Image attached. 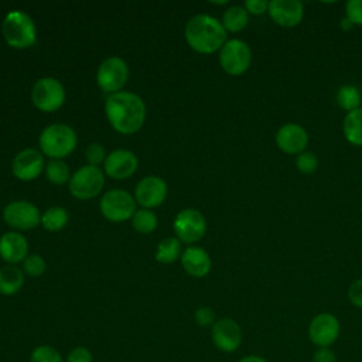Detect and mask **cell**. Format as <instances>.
Segmentation results:
<instances>
[{
  "instance_id": "1",
  "label": "cell",
  "mask_w": 362,
  "mask_h": 362,
  "mask_svg": "<svg viewBox=\"0 0 362 362\" xmlns=\"http://www.w3.org/2000/svg\"><path fill=\"white\" fill-rule=\"evenodd\" d=\"M105 113L110 126L120 134L137 133L146 120V105L143 99L133 93L120 90L107 96Z\"/></svg>"
},
{
  "instance_id": "2",
  "label": "cell",
  "mask_w": 362,
  "mask_h": 362,
  "mask_svg": "<svg viewBox=\"0 0 362 362\" xmlns=\"http://www.w3.org/2000/svg\"><path fill=\"white\" fill-rule=\"evenodd\" d=\"M188 45L199 54H214L228 41V33L222 23L209 14H197L185 25Z\"/></svg>"
},
{
  "instance_id": "3",
  "label": "cell",
  "mask_w": 362,
  "mask_h": 362,
  "mask_svg": "<svg viewBox=\"0 0 362 362\" xmlns=\"http://www.w3.org/2000/svg\"><path fill=\"white\" fill-rule=\"evenodd\" d=\"M1 33L6 42L17 49L30 48L37 41V27L33 18L21 10L7 13L1 24Z\"/></svg>"
},
{
  "instance_id": "4",
  "label": "cell",
  "mask_w": 362,
  "mask_h": 362,
  "mask_svg": "<svg viewBox=\"0 0 362 362\" xmlns=\"http://www.w3.org/2000/svg\"><path fill=\"white\" fill-rule=\"evenodd\" d=\"M38 143L42 154L48 156L51 160H61L75 150L78 137L68 124L54 123L41 132Z\"/></svg>"
},
{
  "instance_id": "5",
  "label": "cell",
  "mask_w": 362,
  "mask_h": 362,
  "mask_svg": "<svg viewBox=\"0 0 362 362\" xmlns=\"http://www.w3.org/2000/svg\"><path fill=\"white\" fill-rule=\"evenodd\" d=\"M252 64V49L240 38L228 40L219 49V65L230 76L243 75Z\"/></svg>"
},
{
  "instance_id": "6",
  "label": "cell",
  "mask_w": 362,
  "mask_h": 362,
  "mask_svg": "<svg viewBox=\"0 0 362 362\" xmlns=\"http://www.w3.org/2000/svg\"><path fill=\"white\" fill-rule=\"evenodd\" d=\"M102 215L110 222H124L136 212V199L126 189H110L103 194L99 202Z\"/></svg>"
},
{
  "instance_id": "7",
  "label": "cell",
  "mask_w": 362,
  "mask_h": 362,
  "mask_svg": "<svg viewBox=\"0 0 362 362\" xmlns=\"http://www.w3.org/2000/svg\"><path fill=\"white\" fill-rule=\"evenodd\" d=\"M105 185V173L93 165L78 168L69 180V191L78 199H92Z\"/></svg>"
},
{
  "instance_id": "8",
  "label": "cell",
  "mask_w": 362,
  "mask_h": 362,
  "mask_svg": "<svg viewBox=\"0 0 362 362\" xmlns=\"http://www.w3.org/2000/svg\"><path fill=\"white\" fill-rule=\"evenodd\" d=\"M31 100L41 112H55L65 102V89L62 83L52 78L44 76L38 79L31 90Z\"/></svg>"
},
{
  "instance_id": "9",
  "label": "cell",
  "mask_w": 362,
  "mask_h": 362,
  "mask_svg": "<svg viewBox=\"0 0 362 362\" xmlns=\"http://www.w3.org/2000/svg\"><path fill=\"white\" fill-rule=\"evenodd\" d=\"M129 78V66L120 57L106 58L98 68L96 83L106 93H116L126 85Z\"/></svg>"
},
{
  "instance_id": "10",
  "label": "cell",
  "mask_w": 362,
  "mask_h": 362,
  "mask_svg": "<svg viewBox=\"0 0 362 362\" xmlns=\"http://www.w3.org/2000/svg\"><path fill=\"white\" fill-rule=\"evenodd\" d=\"M339 320L331 313L314 315L308 324V338L317 348H329L339 337Z\"/></svg>"
},
{
  "instance_id": "11",
  "label": "cell",
  "mask_w": 362,
  "mask_h": 362,
  "mask_svg": "<svg viewBox=\"0 0 362 362\" xmlns=\"http://www.w3.org/2000/svg\"><path fill=\"white\" fill-rule=\"evenodd\" d=\"M174 230L178 240L195 243L206 233V219L198 209H182L174 219Z\"/></svg>"
},
{
  "instance_id": "12",
  "label": "cell",
  "mask_w": 362,
  "mask_h": 362,
  "mask_svg": "<svg viewBox=\"0 0 362 362\" xmlns=\"http://www.w3.org/2000/svg\"><path fill=\"white\" fill-rule=\"evenodd\" d=\"M4 222L17 230H30L40 225V209L28 201H13L3 209Z\"/></svg>"
},
{
  "instance_id": "13",
  "label": "cell",
  "mask_w": 362,
  "mask_h": 362,
  "mask_svg": "<svg viewBox=\"0 0 362 362\" xmlns=\"http://www.w3.org/2000/svg\"><path fill=\"white\" fill-rule=\"evenodd\" d=\"M211 339L216 349L232 354L239 349L243 339L240 325L233 318H219L211 327Z\"/></svg>"
},
{
  "instance_id": "14",
  "label": "cell",
  "mask_w": 362,
  "mask_h": 362,
  "mask_svg": "<svg viewBox=\"0 0 362 362\" xmlns=\"http://www.w3.org/2000/svg\"><path fill=\"white\" fill-rule=\"evenodd\" d=\"M276 146L280 151L288 156H298L305 151L310 143V136L305 127L298 123H284L279 127L274 136Z\"/></svg>"
},
{
  "instance_id": "15",
  "label": "cell",
  "mask_w": 362,
  "mask_h": 362,
  "mask_svg": "<svg viewBox=\"0 0 362 362\" xmlns=\"http://www.w3.org/2000/svg\"><path fill=\"white\" fill-rule=\"evenodd\" d=\"M269 17L283 28L297 27L304 18V4L300 0H272L269 1Z\"/></svg>"
},
{
  "instance_id": "16",
  "label": "cell",
  "mask_w": 362,
  "mask_h": 362,
  "mask_svg": "<svg viewBox=\"0 0 362 362\" xmlns=\"http://www.w3.org/2000/svg\"><path fill=\"white\" fill-rule=\"evenodd\" d=\"M167 197V184L157 175L144 177L137 182L134 188L136 204H140L146 209L160 206Z\"/></svg>"
},
{
  "instance_id": "17",
  "label": "cell",
  "mask_w": 362,
  "mask_h": 362,
  "mask_svg": "<svg viewBox=\"0 0 362 362\" xmlns=\"http://www.w3.org/2000/svg\"><path fill=\"white\" fill-rule=\"evenodd\" d=\"M139 160L130 150L119 148L106 156L103 163V173L113 180H126L136 173Z\"/></svg>"
},
{
  "instance_id": "18",
  "label": "cell",
  "mask_w": 362,
  "mask_h": 362,
  "mask_svg": "<svg viewBox=\"0 0 362 362\" xmlns=\"http://www.w3.org/2000/svg\"><path fill=\"white\" fill-rule=\"evenodd\" d=\"M44 170V157L40 150L24 148L16 154L11 163V171L20 181H33Z\"/></svg>"
},
{
  "instance_id": "19",
  "label": "cell",
  "mask_w": 362,
  "mask_h": 362,
  "mask_svg": "<svg viewBox=\"0 0 362 362\" xmlns=\"http://www.w3.org/2000/svg\"><path fill=\"white\" fill-rule=\"evenodd\" d=\"M28 256V242L18 232H6L0 238V257L10 263L16 264L24 262Z\"/></svg>"
},
{
  "instance_id": "20",
  "label": "cell",
  "mask_w": 362,
  "mask_h": 362,
  "mask_svg": "<svg viewBox=\"0 0 362 362\" xmlns=\"http://www.w3.org/2000/svg\"><path fill=\"white\" fill-rule=\"evenodd\" d=\"M182 269L192 277H205L212 267L209 253L198 246H189L181 253Z\"/></svg>"
},
{
  "instance_id": "21",
  "label": "cell",
  "mask_w": 362,
  "mask_h": 362,
  "mask_svg": "<svg viewBox=\"0 0 362 362\" xmlns=\"http://www.w3.org/2000/svg\"><path fill=\"white\" fill-rule=\"evenodd\" d=\"M342 133L349 144L362 147V107L345 115L342 120Z\"/></svg>"
},
{
  "instance_id": "22",
  "label": "cell",
  "mask_w": 362,
  "mask_h": 362,
  "mask_svg": "<svg viewBox=\"0 0 362 362\" xmlns=\"http://www.w3.org/2000/svg\"><path fill=\"white\" fill-rule=\"evenodd\" d=\"M24 284V273L17 266H4L0 269V294L14 296Z\"/></svg>"
},
{
  "instance_id": "23",
  "label": "cell",
  "mask_w": 362,
  "mask_h": 362,
  "mask_svg": "<svg viewBox=\"0 0 362 362\" xmlns=\"http://www.w3.org/2000/svg\"><path fill=\"white\" fill-rule=\"evenodd\" d=\"M221 23L226 33H239L249 24V13L243 6H230L223 11Z\"/></svg>"
},
{
  "instance_id": "24",
  "label": "cell",
  "mask_w": 362,
  "mask_h": 362,
  "mask_svg": "<svg viewBox=\"0 0 362 362\" xmlns=\"http://www.w3.org/2000/svg\"><path fill=\"white\" fill-rule=\"evenodd\" d=\"M335 102L337 105L346 113L356 110L362 103V95L361 90L355 86V85H342L338 88L337 93H335Z\"/></svg>"
},
{
  "instance_id": "25",
  "label": "cell",
  "mask_w": 362,
  "mask_h": 362,
  "mask_svg": "<svg viewBox=\"0 0 362 362\" xmlns=\"http://www.w3.org/2000/svg\"><path fill=\"white\" fill-rule=\"evenodd\" d=\"M68 212L62 206H51L41 214V225L48 232H58L68 223Z\"/></svg>"
},
{
  "instance_id": "26",
  "label": "cell",
  "mask_w": 362,
  "mask_h": 362,
  "mask_svg": "<svg viewBox=\"0 0 362 362\" xmlns=\"http://www.w3.org/2000/svg\"><path fill=\"white\" fill-rule=\"evenodd\" d=\"M181 255V243L177 238H167L163 239L157 245L156 250V260L164 264H170L175 262Z\"/></svg>"
},
{
  "instance_id": "27",
  "label": "cell",
  "mask_w": 362,
  "mask_h": 362,
  "mask_svg": "<svg viewBox=\"0 0 362 362\" xmlns=\"http://www.w3.org/2000/svg\"><path fill=\"white\" fill-rule=\"evenodd\" d=\"M157 216L151 209H137L132 218V226L140 233H151L157 228Z\"/></svg>"
},
{
  "instance_id": "28",
  "label": "cell",
  "mask_w": 362,
  "mask_h": 362,
  "mask_svg": "<svg viewBox=\"0 0 362 362\" xmlns=\"http://www.w3.org/2000/svg\"><path fill=\"white\" fill-rule=\"evenodd\" d=\"M45 174L48 181L55 185H62L65 182H69L72 177L69 173V167L62 160H49L45 165Z\"/></svg>"
},
{
  "instance_id": "29",
  "label": "cell",
  "mask_w": 362,
  "mask_h": 362,
  "mask_svg": "<svg viewBox=\"0 0 362 362\" xmlns=\"http://www.w3.org/2000/svg\"><path fill=\"white\" fill-rule=\"evenodd\" d=\"M28 362H65V358L55 346L41 344L31 349Z\"/></svg>"
},
{
  "instance_id": "30",
  "label": "cell",
  "mask_w": 362,
  "mask_h": 362,
  "mask_svg": "<svg viewBox=\"0 0 362 362\" xmlns=\"http://www.w3.org/2000/svg\"><path fill=\"white\" fill-rule=\"evenodd\" d=\"M296 168L304 175L314 174L318 168V157L314 151L305 150L296 156Z\"/></svg>"
},
{
  "instance_id": "31",
  "label": "cell",
  "mask_w": 362,
  "mask_h": 362,
  "mask_svg": "<svg viewBox=\"0 0 362 362\" xmlns=\"http://www.w3.org/2000/svg\"><path fill=\"white\" fill-rule=\"evenodd\" d=\"M45 269V260L40 255H28L23 262V272L31 277H40Z\"/></svg>"
},
{
  "instance_id": "32",
  "label": "cell",
  "mask_w": 362,
  "mask_h": 362,
  "mask_svg": "<svg viewBox=\"0 0 362 362\" xmlns=\"http://www.w3.org/2000/svg\"><path fill=\"white\" fill-rule=\"evenodd\" d=\"M85 158L88 161V165L98 167L106 160L105 147L100 143H90L85 151Z\"/></svg>"
},
{
  "instance_id": "33",
  "label": "cell",
  "mask_w": 362,
  "mask_h": 362,
  "mask_svg": "<svg viewBox=\"0 0 362 362\" xmlns=\"http://www.w3.org/2000/svg\"><path fill=\"white\" fill-rule=\"evenodd\" d=\"M194 321L198 327H202V328H208V327H212L216 321V315H215V311L211 308V307H199L195 310L194 313Z\"/></svg>"
},
{
  "instance_id": "34",
  "label": "cell",
  "mask_w": 362,
  "mask_h": 362,
  "mask_svg": "<svg viewBox=\"0 0 362 362\" xmlns=\"http://www.w3.org/2000/svg\"><path fill=\"white\" fill-rule=\"evenodd\" d=\"M345 17L354 25H362V0H348L345 3Z\"/></svg>"
},
{
  "instance_id": "35",
  "label": "cell",
  "mask_w": 362,
  "mask_h": 362,
  "mask_svg": "<svg viewBox=\"0 0 362 362\" xmlns=\"http://www.w3.org/2000/svg\"><path fill=\"white\" fill-rule=\"evenodd\" d=\"M65 362H93V354L82 345L74 346L65 356Z\"/></svg>"
},
{
  "instance_id": "36",
  "label": "cell",
  "mask_w": 362,
  "mask_h": 362,
  "mask_svg": "<svg viewBox=\"0 0 362 362\" xmlns=\"http://www.w3.org/2000/svg\"><path fill=\"white\" fill-rule=\"evenodd\" d=\"M348 300L349 303L356 307L362 308V279L354 280L348 287Z\"/></svg>"
},
{
  "instance_id": "37",
  "label": "cell",
  "mask_w": 362,
  "mask_h": 362,
  "mask_svg": "<svg viewBox=\"0 0 362 362\" xmlns=\"http://www.w3.org/2000/svg\"><path fill=\"white\" fill-rule=\"evenodd\" d=\"M243 7L249 13V16H263L267 14L269 10V1L267 0H246L243 3Z\"/></svg>"
},
{
  "instance_id": "38",
  "label": "cell",
  "mask_w": 362,
  "mask_h": 362,
  "mask_svg": "<svg viewBox=\"0 0 362 362\" xmlns=\"http://www.w3.org/2000/svg\"><path fill=\"white\" fill-rule=\"evenodd\" d=\"M313 362H337V355L331 348H317L313 354Z\"/></svg>"
},
{
  "instance_id": "39",
  "label": "cell",
  "mask_w": 362,
  "mask_h": 362,
  "mask_svg": "<svg viewBox=\"0 0 362 362\" xmlns=\"http://www.w3.org/2000/svg\"><path fill=\"white\" fill-rule=\"evenodd\" d=\"M238 362H269V361H267L266 358L260 356V355L252 354V355H245V356H242Z\"/></svg>"
},
{
  "instance_id": "40",
  "label": "cell",
  "mask_w": 362,
  "mask_h": 362,
  "mask_svg": "<svg viewBox=\"0 0 362 362\" xmlns=\"http://www.w3.org/2000/svg\"><path fill=\"white\" fill-rule=\"evenodd\" d=\"M339 27H341V30H344V31H348V30H351L352 27H355L346 17H344L342 20H341V23H339Z\"/></svg>"
},
{
  "instance_id": "41",
  "label": "cell",
  "mask_w": 362,
  "mask_h": 362,
  "mask_svg": "<svg viewBox=\"0 0 362 362\" xmlns=\"http://www.w3.org/2000/svg\"><path fill=\"white\" fill-rule=\"evenodd\" d=\"M211 3H212V4H221V6H222V4H228V0H222V1H211Z\"/></svg>"
}]
</instances>
